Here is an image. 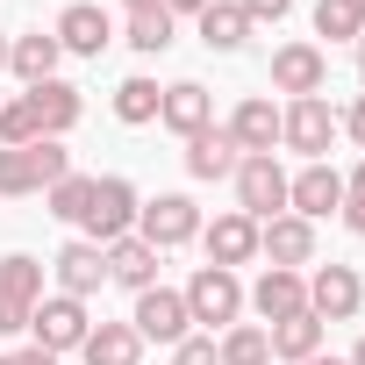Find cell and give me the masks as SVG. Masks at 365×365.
Instances as JSON below:
<instances>
[{
  "instance_id": "5bb4252c",
  "label": "cell",
  "mask_w": 365,
  "mask_h": 365,
  "mask_svg": "<svg viewBox=\"0 0 365 365\" xmlns=\"http://www.w3.org/2000/svg\"><path fill=\"white\" fill-rule=\"evenodd\" d=\"M258 258H272V265H287V272L315 265V222H301V215H272V222H258Z\"/></svg>"
},
{
  "instance_id": "ac0fdd59",
  "label": "cell",
  "mask_w": 365,
  "mask_h": 365,
  "mask_svg": "<svg viewBox=\"0 0 365 365\" xmlns=\"http://www.w3.org/2000/svg\"><path fill=\"white\" fill-rule=\"evenodd\" d=\"M158 122H165L172 136H201V129H215V101H208V86H194V79L165 86V101H158Z\"/></svg>"
},
{
  "instance_id": "2e32d148",
  "label": "cell",
  "mask_w": 365,
  "mask_h": 365,
  "mask_svg": "<svg viewBox=\"0 0 365 365\" xmlns=\"http://www.w3.org/2000/svg\"><path fill=\"white\" fill-rule=\"evenodd\" d=\"M222 129H230V143H237L244 158H272V143H279V108H272L265 93H251V101H237V115H230Z\"/></svg>"
},
{
  "instance_id": "8fae6325",
  "label": "cell",
  "mask_w": 365,
  "mask_h": 365,
  "mask_svg": "<svg viewBox=\"0 0 365 365\" xmlns=\"http://www.w3.org/2000/svg\"><path fill=\"white\" fill-rule=\"evenodd\" d=\"M329 208H344V172H329V165H301V172L287 179V215L322 222Z\"/></svg>"
},
{
  "instance_id": "f35d334b",
  "label": "cell",
  "mask_w": 365,
  "mask_h": 365,
  "mask_svg": "<svg viewBox=\"0 0 365 365\" xmlns=\"http://www.w3.org/2000/svg\"><path fill=\"white\" fill-rule=\"evenodd\" d=\"M201 8H208V0H165V15H172V22H179V15H201Z\"/></svg>"
},
{
  "instance_id": "484cf974",
  "label": "cell",
  "mask_w": 365,
  "mask_h": 365,
  "mask_svg": "<svg viewBox=\"0 0 365 365\" xmlns=\"http://www.w3.org/2000/svg\"><path fill=\"white\" fill-rule=\"evenodd\" d=\"M215 358H222V365H272V336H265V322H230L222 344H215Z\"/></svg>"
},
{
  "instance_id": "e575fe53",
  "label": "cell",
  "mask_w": 365,
  "mask_h": 365,
  "mask_svg": "<svg viewBox=\"0 0 365 365\" xmlns=\"http://www.w3.org/2000/svg\"><path fill=\"white\" fill-rule=\"evenodd\" d=\"M172 365H222L215 358V336H179L172 344Z\"/></svg>"
},
{
  "instance_id": "30bf717a",
  "label": "cell",
  "mask_w": 365,
  "mask_h": 365,
  "mask_svg": "<svg viewBox=\"0 0 365 365\" xmlns=\"http://www.w3.org/2000/svg\"><path fill=\"white\" fill-rule=\"evenodd\" d=\"M272 86L294 93V101L322 93V86H329V51H322V43H279V51H272Z\"/></svg>"
},
{
  "instance_id": "ba28073f",
  "label": "cell",
  "mask_w": 365,
  "mask_h": 365,
  "mask_svg": "<svg viewBox=\"0 0 365 365\" xmlns=\"http://www.w3.org/2000/svg\"><path fill=\"white\" fill-rule=\"evenodd\" d=\"M129 329L143 344H179V336H194V315H187V294H172V287H143L136 294V315Z\"/></svg>"
},
{
  "instance_id": "277c9868",
  "label": "cell",
  "mask_w": 365,
  "mask_h": 365,
  "mask_svg": "<svg viewBox=\"0 0 365 365\" xmlns=\"http://www.w3.org/2000/svg\"><path fill=\"white\" fill-rule=\"evenodd\" d=\"M237 215H251V222H272V215H287V172H279V158H237Z\"/></svg>"
},
{
  "instance_id": "d590c367",
  "label": "cell",
  "mask_w": 365,
  "mask_h": 365,
  "mask_svg": "<svg viewBox=\"0 0 365 365\" xmlns=\"http://www.w3.org/2000/svg\"><path fill=\"white\" fill-rule=\"evenodd\" d=\"M336 129H344V136H351V143L365 150V93H358V101H351V108L336 115Z\"/></svg>"
},
{
  "instance_id": "60d3db41",
  "label": "cell",
  "mask_w": 365,
  "mask_h": 365,
  "mask_svg": "<svg viewBox=\"0 0 365 365\" xmlns=\"http://www.w3.org/2000/svg\"><path fill=\"white\" fill-rule=\"evenodd\" d=\"M308 365H351V358H322V351H315V358H308Z\"/></svg>"
},
{
  "instance_id": "44dd1931",
  "label": "cell",
  "mask_w": 365,
  "mask_h": 365,
  "mask_svg": "<svg viewBox=\"0 0 365 365\" xmlns=\"http://www.w3.org/2000/svg\"><path fill=\"white\" fill-rule=\"evenodd\" d=\"M158 258L165 251H150L143 237H122V244H108V279L129 287V294H143V287H158Z\"/></svg>"
},
{
  "instance_id": "52a82bcc",
  "label": "cell",
  "mask_w": 365,
  "mask_h": 365,
  "mask_svg": "<svg viewBox=\"0 0 365 365\" xmlns=\"http://www.w3.org/2000/svg\"><path fill=\"white\" fill-rule=\"evenodd\" d=\"M86 301H72V294H51V301H36V315H29V336H36V351H51V358H65V351H79L86 344Z\"/></svg>"
},
{
  "instance_id": "ffe728a7",
  "label": "cell",
  "mask_w": 365,
  "mask_h": 365,
  "mask_svg": "<svg viewBox=\"0 0 365 365\" xmlns=\"http://www.w3.org/2000/svg\"><path fill=\"white\" fill-rule=\"evenodd\" d=\"M22 101H29V115H36V129H43V136H65V129L86 115L79 86H65V79H43V86H29Z\"/></svg>"
},
{
  "instance_id": "5b68a950",
  "label": "cell",
  "mask_w": 365,
  "mask_h": 365,
  "mask_svg": "<svg viewBox=\"0 0 365 365\" xmlns=\"http://www.w3.org/2000/svg\"><path fill=\"white\" fill-rule=\"evenodd\" d=\"M136 237H143L150 251H179V244L201 237V208H194L187 194H158V201L136 208Z\"/></svg>"
},
{
  "instance_id": "9c48e42d",
  "label": "cell",
  "mask_w": 365,
  "mask_h": 365,
  "mask_svg": "<svg viewBox=\"0 0 365 365\" xmlns=\"http://www.w3.org/2000/svg\"><path fill=\"white\" fill-rule=\"evenodd\" d=\"M365 308V279L351 265H315L308 272V315L315 322H351Z\"/></svg>"
},
{
  "instance_id": "f1b7e54d",
  "label": "cell",
  "mask_w": 365,
  "mask_h": 365,
  "mask_svg": "<svg viewBox=\"0 0 365 365\" xmlns=\"http://www.w3.org/2000/svg\"><path fill=\"white\" fill-rule=\"evenodd\" d=\"M129 51H143V58H158V51H172V15L165 8H143V15H129V36H122Z\"/></svg>"
},
{
  "instance_id": "8d00e7d4",
  "label": "cell",
  "mask_w": 365,
  "mask_h": 365,
  "mask_svg": "<svg viewBox=\"0 0 365 365\" xmlns=\"http://www.w3.org/2000/svg\"><path fill=\"white\" fill-rule=\"evenodd\" d=\"M237 8H244V15H251V22H279V15H287V8H294V0H237Z\"/></svg>"
},
{
  "instance_id": "8992f818",
  "label": "cell",
  "mask_w": 365,
  "mask_h": 365,
  "mask_svg": "<svg viewBox=\"0 0 365 365\" xmlns=\"http://www.w3.org/2000/svg\"><path fill=\"white\" fill-rule=\"evenodd\" d=\"M36 301H43V265L36 258H0V336H22L29 329V315H36Z\"/></svg>"
},
{
  "instance_id": "6da1fadb",
  "label": "cell",
  "mask_w": 365,
  "mask_h": 365,
  "mask_svg": "<svg viewBox=\"0 0 365 365\" xmlns=\"http://www.w3.org/2000/svg\"><path fill=\"white\" fill-rule=\"evenodd\" d=\"M136 208H143V194L129 187L122 172H108V179H93V201H86V215H79V230H86V244H122V237H136Z\"/></svg>"
},
{
  "instance_id": "d4e9b609",
  "label": "cell",
  "mask_w": 365,
  "mask_h": 365,
  "mask_svg": "<svg viewBox=\"0 0 365 365\" xmlns=\"http://www.w3.org/2000/svg\"><path fill=\"white\" fill-rule=\"evenodd\" d=\"M265 336H272V358H287V365H308V358L322 351V322H315L308 308H301V315H287V322H272Z\"/></svg>"
},
{
  "instance_id": "74e56055",
  "label": "cell",
  "mask_w": 365,
  "mask_h": 365,
  "mask_svg": "<svg viewBox=\"0 0 365 365\" xmlns=\"http://www.w3.org/2000/svg\"><path fill=\"white\" fill-rule=\"evenodd\" d=\"M0 365H58V358L36 351V344H22V351H0Z\"/></svg>"
},
{
  "instance_id": "9a60e30c",
  "label": "cell",
  "mask_w": 365,
  "mask_h": 365,
  "mask_svg": "<svg viewBox=\"0 0 365 365\" xmlns=\"http://www.w3.org/2000/svg\"><path fill=\"white\" fill-rule=\"evenodd\" d=\"M51 272H58V294L86 301V294H101V287H108V251H101V244H86V237H72V244L51 258Z\"/></svg>"
},
{
  "instance_id": "1f68e13d",
  "label": "cell",
  "mask_w": 365,
  "mask_h": 365,
  "mask_svg": "<svg viewBox=\"0 0 365 365\" xmlns=\"http://www.w3.org/2000/svg\"><path fill=\"white\" fill-rule=\"evenodd\" d=\"M43 129H36V115H29V101L15 93V101H0V150H22V143H36Z\"/></svg>"
},
{
  "instance_id": "cb8c5ba5",
  "label": "cell",
  "mask_w": 365,
  "mask_h": 365,
  "mask_svg": "<svg viewBox=\"0 0 365 365\" xmlns=\"http://www.w3.org/2000/svg\"><path fill=\"white\" fill-rule=\"evenodd\" d=\"M237 143H230V129H201V136H187V172L194 179H230L237 172Z\"/></svg>"
},
{
  "instance_id": "d6a6232c",
  "label": "cell",
  "mask_w": 365,
  "mask_h": 365,
  "mask_svg": "<svg viewBox=\"0 0 365 365\" xmlns=\"http://www.w3.org/2000/svg\"><path fill=\"white\" fill-rule=\"evenodd\" d=\"M29 165H36V179H43V187H58V179L72 172V150H65V136H36V143H29Z\"/></svg>"
},
{
  "instance_id": "d6986e66",
  "label": "cell",
  "mask_w": 365,
  "mask_h": 365,
  "mask_svg": "<svg viewBox=\"0 0 365 365\" xmlns=\"http://www.w3.org/2000/svg\"><path fill=\"white\" fill-rule=\"evenodd\" d=\"M58 65H65V51H58V36H43V29H29V36L8 43V72L22 79V93L43 86V79H58Z\"/></svg>"
},
{
  "instance_id": "83f0119b",
  "label": "cell",
  "mask_w": 365,
  "mask_h": 365,
  "mask_svg": "<svg viewBox=\"0 0 365 365\" xmlns=\"http://www.w3.org/2000/svg\"><path fill=\"white\" fill-rule=\"evenodd\" d=\"M158 101H165V86H158V79H143V72L115 86V115H122L129 129H143V122H158Z\"/></svg>"
},
{
  "instance_id": "b9f144b4",
  "label": "cell",
  "mask_w": 365,
  "mask_h": 365,
  "mask_svg": "<svg viewBox=\"0 0 365 365\" xmlns=\"http://www.w3.org/2000/svg\"><path fill=\"white\" fill-rule=\"evenodd\" d=\"M8 43H15V36H0V72H8Z\"/></svg>"
},
{
  "instance_id": "7bdbcfd3",
  "label": "cell",
  "mask_w": 365,
  "mask_h": 365,
  "mask_svg": "<svg viewBox=\"0 0 365 365\" xmlns=\"http://www.w3.org/2000/svg\"><path fill=\"white\" fill-rule=\"evenodd\" d=\"M351 365H365V336H358V351H351Z\"/></svg>"
},
{
  "instance_id": "4dcf8cb0",
  "label": "cell",
  "mask_w": 365,
  "mask_h": 365,
  "mask_svg": "<svg viewBox=\"0 0 365 365\" xmlns=\"http://www.w3.org/2000/svg\"><path fill=\"white\" fill-rule=\"evenodd\" d=\"M0 194H8V201L43 194V179H36V165H29V143H22V150H0Z\"/></svg>"
},
{
  "instance_id": "ab89813d",
  "label": "cell",
  "mask_w": 365,
  "mask_h": 365,
  "mask_svg": "<svg viewBox=\"0 0 365 365\" xmlns=\"http://www.w3.org/2000/svg\"><path fill=\"white\" fill-rule=\"evenodd\" d=\"M122 8H129V15H143V8H165V0H122Z\"/></svg>"
},
{
  "instance_id": "7c38bea8",
  "label": "cell",
  "mask_w": 365,
  "mask_h": 365,
  "mask_svg": "<svg viewBox=\"0 0 365 365\" xmlns=\"http://www.w3.org/2000/svg\"><path fill=\"white\" fill-rule=\"evenodd\" d=\"M51 36H58V51H65V58H101V51L115 43V22L93 8V0H72V8L58 15V29H51Z\"/></svg>"
},
{
  "instance_id": "f546056e",
  "label": "cell",
  "mask_w": 365,
  "mask_h": 365,
  "mask_svg": "<svg viewBox=\"0 0 365 365\" xmlns=\"http://www.w3.org/2000/svg\"><path fill=\"white\" fill-rule=\"evenodd\" d=\"M43 201H51V215H58V222H79V215H86V201H93V179H86V172H65L58 187H43Z\"/></svg>"
},
{
  "instance_id": "e0dca14e",
  "label": "cell",
  "mask_w": 365,
  "mask_h": 365,
  "mask_svg": "<svg viewBox=\"0 0 365 365\" xmlns=\"http://www.w3.org/2000/svg\"><path fill=\"white\" fill-rule=\"evenodd\" d=\"M244 301H251V308L265 315V329H272V322H287V315H301V308H308V279H301V272H287V265H265V272H258V287H251Z\"/></svg>"
},
{
  "instance_id": "4fadbf2b",
  "label": "cell",
  "mask_w": 365,
  "mask_h": 365,
  "mask_svg": "<svg viewBox=\"0 0 365 365\" xmlns=\"http://www.w3.org/2000/svg\"><path fill=\"white\" fill-rule=\"evenodd\" d=\"M201 244H208V265H222V272H237V265H251L258 258V222L251 215H215V222H201Z\"/></svg>"
},
{
  "instance_id": "7a4b0ae2",
  "label": "cell",
  "mask_w": 365,
  "mask_h": 365,
  "mask_svg": "<svg viewBox=\"0 0 365 365\" xmlns=\"http://www.w3.org/2000/svg\"><path fill=\"white\" fill-rule=\"evenodd\" d=\"M279 143H287V150H301L308 165H322V150L336 143V108H329L322 93L287 101V108H279Z\"/></svg>"
},
{
  "instance_id": "3957f363",
  "label": "cell",
  "mask_w": 365,
  "mask_h": 365,
  "mask_svg": "<svg viewBox=\"0 0 365 365\" xmlns=\"http://www.w3.org/2000/svg\"><path fill=\"white\" fill-rule=\"evenodd\" d=\"M187 315H194V322H208V336H215V329H230V322L244 315V279H237V272H222V265H201V272L187 279Z\"/></svg>"
},
{
  "instance_id": "603a6c76",
  "label": "cell",
  "mask_w": 365,
  "mask_h": 365,
  "mask_svg": "<svg viewBox=\"0 0 365 365\" xmlns=\"http://www.w3.org/2000/svg\"><path fill=\"white\" fill-rule=\"evenodd\" d=\"M194 22H201V43H208V51H244V43H251V15L237 8V0H208Z\"/></svg>"
},
{
  "instance_id": "4316f807",
  "label": "cell",
  "mask_w": 365,
  "mask_h": 365,
  "mask_svg": "<svg viewBox=\"0 0 365 365\" xmlns=\"http://www.w3.org/2000/svg\"><path fill=\"white\" fill-rule=\"evenodd\" d=\"M315 36L358 43V36H365V0H315Z\"/></svg>"
},
{
  "instance_id": "836d02e7",
  "label": "cell",
  "mask_w": 365,
  "mask_h": 365,
  "mask_svg": "<svg viewBox=\"0 0 365 365\" xmlns=\"http://www.w3.org/2000/svg\"><path fill=\"white\" fill-rule=\"evenodd\" d=\"M336 215H344V230L365 237V158H358V172L344 179V208H336Z\"/></svg>"
},
{
  "instance_id": "7402d4cb",
  "label": "cell",
  "mask_w": 365,
  "mask_h": 365,
  "mask_svg": "<svg viewBox=\"0 0 365 365\" xmlns=\"http://www.w3.org/2000/svg\"><path fill=\"white\" fill-rule=\"evenodd\" d=\"M79 358H86V365H136V358H143V336H136L129 322H93L86 344H79Z\"/></svg>"
},
{
  "instance_id": "ee69618b",
  "label": "cell",
  "mask_w": 365,
  "mask_h": 365,
  "mask_svg": "<svg viewBox=\"0 0 365 365\" xmlns=\"http://www.w3.org/2000/svg\"><path fill=\"white\" fill-rule=\"evenodd\" d=\"M358 79H365V36H358Z\"/></svg>"
}]
</instances>
